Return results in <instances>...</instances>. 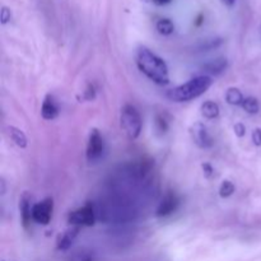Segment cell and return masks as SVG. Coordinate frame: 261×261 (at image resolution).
Instances as JSON below:
<instances>
[{"mask_svg": "<svg viewBox=\"0 0 261 261\" xmlns=\"http://www.w3.org/2000/svg\"><path fill=\"white\" fill-rule=\"evenodd\" d=\"M32 196L25 191L23 193V195L20 196L19 200V212H20V219H22V224L24 227V229L30 228V224L32 219Z\"/></svg>", "mask_w": 261, "mask_h": 261, "instance_id": "obj_9", "label": "cell"}, {"mask_svg": "<svg viewBox=\"0 0 261 261\" xmlns=\"http://www.w3.org/2000/svg\"><path fill=\"white\" fill-rule=\"evenodd\" d=\"M178 204H180V200H178L177 195L172 191L166 194L163 196V199L161 200V203L158 204V208L155 211V216L158 218H165V217L171 216L173 212H176V209L178 208Z\"/></svg>", "mask_w": 261, "mask_h": 261, "instance_id": "obj_7", "label": "cell"}, {"mask_svg": "<svg viewBox=\"0 0 261 261\" xmlns=\"http://www.w3.org/2000/svg\"><path fill=\"white\" fill-rule=\"evenodd\" d=\"M234 190H236V188H234L233 182H231L228 180H224L221 184V186H219V196L221 198H229L234 193Z\"/></svg>", "mask_w": 261, "mask_h": 261, "instance_id": "obj_19", "label": "cell"}, {"mask_svg": "<svg viewBox=\"0 0 261 261\" xmlns=\"http://www.w3.org/2000/svg\"><path fill=\"white\" fill-rule=\"evenodd\" d=\"M157 31L163 36H170L171 33L175 31V24L171 19H167V18H162L157 22Z\"/></svg>", "mask_w": 261, "mask_h": 261, "instance_id": "obj_16", "label": "cell"}, {"mask_svg": "<svg viewBox=\"0 0 261 261\" xmlns=\"http://www.w3.org/2000/svg\"><path fill=\"white\" fill-rule=\"evenodd\" d=\"M242 107H244V110L247 112V114H251V115L257 114V112L260 111L259 101H257L255 97H247V98H245L244 103H242Z\"/></svg>", "mask_w": 261, "mask_h": 261, "instance_id": "obj_17", "label": "cell"}, {"mask_svg": "<svg viewBox=\"0 0 261 261\" xmlns=\"http://www.w3.org/2000/svg\"><path fill=\"white\" fill-rule=\"evenodd\" d=\"M155 129H157V132H160L161 134H165L168 130V122L166 121L165 117L161 116V115H157V116H155Z\"/></svg>", "mask_w": 261, "mask_h": 261, "instance_id": "obj_21", "label": "cell"}, {"mask_svg": "<svg viewBox=\"0 0 261 261\" xmlns=\"http://www.w3.org/2000/svg\"><path fill=\"white\" fill-rule=\"evenodd\" d=\"M201 168H203V171H204V175H205V177H212V176H213V173H214V168L212 167L211 165H209V163H204L203 166H201Z\"/></svg>", "mask_w": 261, "mask_h": 261, "instance_id": "obj_26", "label": "cell"}, {"mask_svg": "<svg viewBox=\"0 0 261 261\" xmlns=\"http://www.w3.org/2000/svg\"><path fill=\"white\" fill-rule=\"evenodd\" d=\"M94 98H96V91H94V87L89 84L86 91L83 92L82 99H84V101H93Z\"/></svg>", "mask_w": 261, "mask_h": 261, "instance_id": "obj_22", "label": "cell"}, {"mask_svg": "<svg viewBox=\"0 0 261 261\" xmlns=\"http://www.w3.org/2000/svg\"><path fill=\"white\" fill-rule=\"evenodd\" d=\"M224 3H226L228 7H232V5H234V3H236V0H223Z\"/></svg>", "mask_w": 261, "mask_h": 261, "instance_id": "obj_29", "label": "cell"}, {"mask_svg": "<svg viewBox=\"0 0 261 261\" xmlns=\"http://www.w3.org/2000/svg\"><path fill=\"white\" fill-rule=\"evenodd\" d=\"M213 84L211 76L199 75L167 92V98L172 102H189L205 93Z\"/></svg>", "mask_w": 261, "mask_h": 261, "instance_id": "obj_2", "label": "cell"}, {"mask_svg": "<svg viewBox=\"0 0 261 261\" xmlns=\"http://www.w3.org/2000/svg\"><path fill=\"white\" fill-rule=\"evenodd\" d=\"M54 201L51 198H46L45 200L35 204L32 209V219L38 224L47 226L53 218Z\"/></svg>", "mask_w": 261, "mask_h": 261, "instance_id": "obj_6", "label": "cell"}, {"mask_svg": "<svg viewBox=\"0 0 261 261\" xmlns=\"http://www.w3.org/2000/svg\"><path fill=\"white\" fill-rule=\"evenodd\" d=\"M120 122H121L122 130L129 139L135 140L139 138L140 133H142L143 121L137 107H134L133 105H125L120 114Z\"/></svg>", "mask_w": 261, "mask_h": 261, "instance_id": "obj_3", "label": "cell"}, {"mask_svg": "<svg viewBox=\"0 0 261 261\" xmlns=\"http://www.w3.org/2000/svg\"><path fill=\"white\" fill-rule=\"evenodd\" d=\"M222 42H223V41H222V38H212V40H205L204 42H201L200 45L198 46V50L199 51L212 50V48L218 47Z\"/></svg>", "mask_w": 261, "mask_h": 261, "instance_id": "obj_20", "label": "cell"}, {"mask_svg": "<svg viewBox=\"0 0 261 261\" xmlns=\"http://www.w3.org/2000/svg\"><path fill=\"white\" fill-rule=\"evenodd\" d=\"M12 18V12H10L9 8L3 7L2 12H0V19H2V24H7L8 22Z\"/></svg>", "mask_w": 261, "mask_h": 261, "instance_id": "obj_23", "label": "cell"}, {"mask_svg": "<svg viewBox=\"0 0 261 261\" xmlns=\"http://www.w3.org/2000/svg\"><path fill=\"white\" fill-rule=\"evenodd\" d=\"M105 153V142L98 129H92L87 144V161L89 163H97Z\"/></svg>", "mask_w": 261, "mask_h": 261, "instance_id": "obj_4", "label": "cell"}, {"mask_svg": "<svg viewBox=\"0 0 261 261\" xmlns=\"http://www.w3.org/2000/svg\"><path fill=\"white\" fill-rule=\"evenodd\" d=\"M8 135L10 137V139L14 142V144L19 148H25L27 147L28 142H27V137H25L24 133L22 132L20 129L15 126H8Z\"/></svg>", "mask_w": 261, "mask_h": 261, "instance_id": "obj_13", "label": "cell"}, {"mask_svg": "<svg viewBox=\"0 0 261 261\" xmlns=\"http://www.w3.org/2000/svg\"><path fill=\"white\" fill-rule=\"evenodd\" d=\"M221 114V109H219L218 103L213 101H206L201 105V115L208 120H214L219 116Z\"/></svg>", "mask_w": 261, "mask_h": 261, "instance_id": "obj_14", "label": "cell"}, {"mask_svg": "<svg viewBox=\"0 0 261 261\" xmlns=\"http://www.w3.org/2000/svg\"><path fill=\"white\" fill-rule=\"evenodd\" d=\"M171 2H172V0H153V3L157 5H166Z\"/></svg>", "mask_w": 261, "mask_h": 261, "instance_id": "obj_28", "label": "cell"}, {"mask_svg": "<svg viewBox=\"0 0 261 261\" xmlns=\"http://www.w3.org/2000/svg\"><path fill=\"white\" fill-rule=\"evenodd\" d=\"M41 115L45 120H54L58 117L59 115V107L56 105L55 99L53 96H46L42 102V107H41Z\"/></svg>", "mask_w": 261, "mask_h": 261, "instance_id": "obj_12", "label": "cell"}, {"mask_svg": "<svg viewBox=\"0 0 261 261\" xmlns=\"http://www.w3.org/2000/svg\"><path fill=\"white\" fill-rule=\"evenodd\" d=\"M78 227H73V228H69L66 229L65 232H63V233L58 237V241H56V247H58V250H60V251H66V250L70 249L74 240L78 236Z\"/></svg>", "mask_w": 261, "mask_h": 261, "instance_id": "obj_10", "label": "cell"}, {"mask_svg": "<svg viewBox=\"0 0 261 261\" xmlns=\"http://www.w3.org/2000/svg\"><path fill=\"white\" fill-rule=\"evenodd\" d=\"M0 193H2V195L5 194V180L3 177L0 178Z\"/></svg>", "mask_w": 261, "mask_h": 261, "instance_id": "obj_27", "label": "cell"}, {"mask_svg": "<svg viewBox=\"0 0 261 261\" xmlns=\"http://www.w3.org/2000/svg\"><path fill=\"white\" fill-rule=\"evenodd\" d=\"M191 137H193L195 144L199 148H201V149H208V148L213 147L214 144L208 129L203 124H200V122H198V124H195L191 127Z\"/></svg>", "mask_w": 261, "mask_h": 261, "instance_id": "obj_8", "label": "cell"}, {"mask_svg": "<svg viewBox=\"0 0 261 261\" xmlns=\"http://www.w3.org/2000/svg\"><path fill=\"white\" fill-rule=\"evenodd\" d=\"M135 63L138 69L154 83L165 86L170 82V74L166 61L145 46L138 47L135 54Z\"/></svg>", "mask_w": 261, "mask_h": 261, "instance_id": "obj_1", "label": "cell"}, {"mask_svg": "<svg viewBox=\"0 0 261 261\" xmlns=\"http://www.w3.org/2000/svg\"><path fill=\"white\" fill-rule=\"evenodd\" d=\"M226 101L227 103L232 105V106H242L245 101V97L244 94L241 93L239 88H228L226 93Z\"/></svg>", "mask_w": 261, "mask_h": 261, "instance_id": "obj_15", "label": "cell"}, {"mask_svg": "<svg viewBox=\"0 0 261 261\" xmlns=\"http://www.w3.org/2000/svg\"><path fill=\"white\" fill-rule=\"evenodd\" d=\"M233 130H234V134H236L239 138L245 137V134H246V127H245V125L242 124V122H237V124L233 126Z\"/></svg>", "mask_w": 261, "mask_h": 261, "instance_id": "obj_24", "label": "cell"}, {"mask_svg": "<svg viewBox=\"0 0 261 261\" xmlns=\"http://www.w3.org/2000/svg\"><path fill=\"white\" fill-rule=\"evenodd\" d=\"M96 211L92 204H86L82 208L71 212L68 217V222L71 226L92 227L96 223Z\"/></svg>", "mask_w": 261, "mask_h": 261, "instance_id": "obj_5", "label": "cell"}, {"mask_svg": "<svg viewBox=\"0 0 261 261\" xmlns=\"http://www.w3.org/2000/svg\"><path fill=\"white\" fill-rule=\"evenodd\" d=\"M227 66H228V61L226 58H217L204 64L201 69L204 73L211 74V75H219L226 70Z\"/></svg>", "mask_w": 261, "mask_h": 261, "instance_id": "obj_11", "label": "cell"}, {"mask_svg": "<svg viewBox=\"0 0 261 261\" xmlns=\"http://www.w3.org/2000/svg\"><path fill=\"white\" fill-rule=\"evenodd\" d=\"M252 142L256 147H261V129L256 127V129L252 132Z\"/></svg>", "mask_w": 261, "mask_h": 261, "instance_id": "obj_25", "label": "cell"}, {"mask_svg": "<svg viewBox=\"0 0 261 261\" xmlns=\"http://www.w3.org/2000/svg\"><path fill=\"white\" fill-rule=\"evenodd\" d=\"M69 261H94V255L89 250H79L69 257Z\"/></svg>", "mask_w": 261, "mask_h": 261, "instance_id": "obj_18", "label": "cell"}]
</instances>
